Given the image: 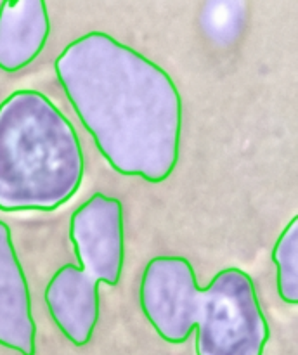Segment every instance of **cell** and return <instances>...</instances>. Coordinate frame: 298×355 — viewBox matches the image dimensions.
Listing matches in <instances>:
<instances>
[{
	"mask_svg": "<svg viewBox=\"0 0 298 355\" xmlns=\"http://www.w3.org/2000/svg\"><path fill=\"white\" fill-rule=\"evenodd\" d=\"M69 239L82 267L64 266L45 288V305L62 335L76 347L90 342L99 321L97 284L116 286L125 262L123 207L92 194L69 218Z\"/></svg>",
	"mask_w": 298,
	"mask_h": 355,
	"instance_id": "obj_4",
	"label": "cell"
},
{
	"mask_svg": "<svg viewBox=\"0 0 298 355\" xmlns=\"http://www.w3.org/2000/svg\"><path fill=\"white\" fill-rule=\"evenodd\" d=\"M0 345L21 355L37 352V324L31 312L26 276L12 234L0 220Z\"/></svg>",
	"mask_w": 298,
	"mask_h": 355,
	"instance_id": "obj_5",
	"label": "cell"
},
{
	"mask_svg": "<svg viewBox=\"0 0 298 355\" xmlns=\"http://www.w3.org/2000/svg\"><path fill=\"white\" fill-rule=\"evenodd\" d=\"M55 76L109 166L151 184L179 162L182 101L168 73L103 31L66 45Z\"/></svg>",
	"mask_w": 298,
	"mask_h": 355,
	"instance_id": "obj_1",
	"label": "cell"
},
{
	"mask_svg": "<svg viewBox=\"0 0 298 355\" xmlns=\"http://www.w3.org/2000/svg\"><path fill=\"white\" fill-rule=\"evenodd\" d=\"M277 267V293L288 305L298 304V218L284 227L272 250Z\"/></svg>",
	"mask_w": 298,
	"mask_h": 355,
	"instance_id": "obj_7",
	"label": "cell"
},
{
	"mask_svg": "<svg viewBox=\"0 0 298 355\" xmlns=\"http://www.w3.org/2000/svg\"><path fill=\"white\" fill-rule=\"evenodd\" d=\"M139 302L166 343L182 345L196 329V355H263L269 342L255 284L238 267L220 270L200 288L189 260L156 257L142 274Z\"/></svg>",
	"mask_w": 298,
	"mask_h": 355,
	"instance_id": "obj_2",
	"label": "cell"
},
{
	"mask_svg": "<svg viewBox=\"0 0 298 355\" xmlns=\"http://www.w3.org/2000/svg\"><path fill=\"white\" fill-rule=\"evenodd\" d=\"M85 158L75 127L38 90L0 104V211H52L82 186Z\"/></svg>",
	"mask_w": 298,
	"mask_h": 355,
	"instance_id": "obj_3",
	"label": "cell"
},
{
	"mask_svg": "<svg viewBox=\"0 0 298 355\" xmlns=\"http://www.w3.org/2000/svg\"><path fill=\"white\" fill-rule=\"evenodd\" d=\"M51 33L44 0L0 3V69L19 71L44 51Z\"/></svg>",
	"mask_w": 298,
	"mask_h": 355,
	"instance_id": "obj_6",
	"label": "cell"
}]
</instances>
